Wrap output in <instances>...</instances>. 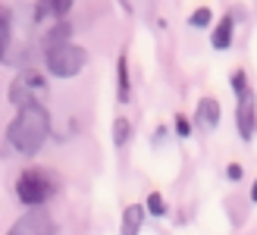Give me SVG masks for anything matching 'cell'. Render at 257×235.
<instances>
[{"label":"cell","mask_w":257,"mask_h":235,"mask_svg":"<svg viewBox=\"0 0 257 235\" xmlns=\"http://www.w3.org/2000/svg\"><path fill=\"white\" fill-rule=\"evenodd\" d=\"M47 135H50V116H47V110L41 107V103L22 107L16 113V120H13L10 129H7V141L25 157H35L38 151H41Z\"/></svg>","instance_id":"6da1fadb"},{"label":"cell","mask_w":257,"mask_h":235,"mask_svg":"<svg viewBox=\"0 0 257 235\" xmlns=\"http://www.w3.org/2000/svg\"><path fill=\"white\" fill-rule=\"evenodd\" d=\"M85 63H88V50L79 47V44H60V47H50L44 50V66L50 75H57V78H72V75H79L85 69Z\"/></svg>","instance_id":"7a4b0ae2"},{"label":"cell","mask_w":257,"mask_h":235,"mask_svg":"<svg viewBox=\"0 0 257 235\" xmlns=\"http://www.w3.org/2000/svg\"><path fill=\"white\" fill-rule=\"evenodd\" d=\"M50 194H54V176H47L44 169H25L16 179V198L25 207H44Z\"/></svg>","instance_id":"3957f363"},{"label":"cell","mask_w":257,"mask_h":235,"mask_svg":"<svg viewBox=\"0 0 257 235\" xmlns=\"http://www.w3.org/2000/svg\"><path fill=\"white\" fill-rule=\"evenodd\" d=\"M47 94V78L41 72H35V69H25L19 72L16 78H13V85H10V100L16 103V107H32V103H41V97Z\"/></svg>","instance_id":"277c9868"},{"label":"cell","mask_w":257,"mask_h":235,"mask_svg":"<svg viewBox=\"0 0 257 235\" xmlns=\"http://www.w3.org/2000/svg\"><path fill=\"white\" fill-rule=\"evenodd\" d=\"M7 235H57V223L44 207H32L29 213H22L16 223L10 226Z\"/></svg>","instance_id":"5b68a950"},{"label":"cell","mask_w":257,"mask_h":235,"mask_svg":"<svg viewBox=\"0 0 257 235\" xmlns=\"http://www.w3.org/2000/svg\"><path fill=\"white\" fill-rule=\"evenodd\" d=\"M235 126H238V135L251 141L254 138V129H257V100H254V91L238 97V107H235Z\"/></svg>","instance_id":"8992f818"},{"label":"cell","mask_w":257,"mask_h":235,"mask_svg":"<svg viewBox=\"0 0 257 235\" xmlns=\"http://www.w3.org/2000/svg\"><path fill=\"white\" fill-rule=\"evenodd\" d=\"M72 4H75V0H38V4H35V19L38 22H41V19L63 22V19H66V13L72 10Z\"/></svg>","instance_id":"52a82bcc"},{"label":"cell","mask_w":257,"mask_h":235,"mask_svg":"<svg viewBox=\"0 0 257 235\" xmlns=\"http://www.w3.org/2000/svg\"><path fill=\"white\" fill-rule=\"evenodd\" d=\"M232 29H235V13H226V16L216 22V32L210 35L213 50H226L229 44H232Z\"/></svg>","instance_id":"ba28073f"},{"label":"cell","mask_w":257,"mask_h":235,"mask_svg":"<svg viewBox=\"0 0 257 235\" xmlns=\"http://www.w3.org/2000/svg\"><path fill=\"white\" fill-rule=\"evenodd\" d=\"M198 123L204 129H216V126H220V100H216V97H201L198 100Z\"/></svg>","instance_id":"9c48e42d"},{"label":"cell","mask_w":257,"mask_h":235,"mask_svg":"<svg viewBox=\"0 0 257 235\" xmlns=\"http://www.w3.org/2000/svg\"><path fill=\"white\" fill-rule=\"evenodd\" d=\"M145 210H148V207H141V204H128L125 207V213H122V235H138L141 232Z\"/></svg>","instance_id":"30bf717a"},{"label":"cell","mask_w":257,"mask_h":235,"mask_svg":"<svg viewBox=\"0 0 257 235\" xmlns=\"http://www.w3.org/2000/svg\"><path fill=\"white\" fill-rule=\"evenodd\" d=\"M69 32H72V29H69V22H66V19H63V22H57L54 29H50V32L41 38V47H44V50H50V47H60V44H66V41H69Z\"/></svg>","instance_id":"8fae6325"},{"label":"cell","mask_w":257,"mask_h":235,"mask_svg":"<svg viewBox=\"0 0 257 235\" xmlns=\"http://www.w3.org/2000/svg\"><path fill=\"white\" fill-rule=\"evenodd\" d=\"M10 41H13V13L0 10V47H4V63L10 60Z\"/></svg>","instance_id":"7c38bea8"},{"label":"cell","mask_w":257,"mask_h":235,"mask_svg":"<svg viewBox=\"0 0 257 235\" xmlns=\"http://www.w3.org/2000/svg\"><path fill=\"white\" fill-rule=\"evenodd\" d=\"M128 135H132V126H128V120H125V116H116V120H113V141L122 148L125 141H128Z\"/></svg>","instance_id":"4fadbf2b"},{"label":"cell","mask_w":257,"mask_h":235,"mask_svg":"<svg viewBox=\"0 0 257 235\" xmlns=\"http://www.w3.org/2000/svg\"><path fill=\"white\" fill-rule=\"evenodd\" d=\"M116 69H119V100L125 103L128 100V60H125V54L116 60Z\"/></svg>","instance_id":"5bb4252c"},{"label":"cell","mask_w":257,"mask_h":235,"mask_svg":"<svg viewBox=\"0 0 257 235\" xmlns=\"http://www.w3.org/2000/svg\"><path fill=\"white\" fill-rule=\"evenodd\" d=\"M213 22V13L207 10V7H201V10H195L188 16V25H195V29H207V25Z\"/></svg>","instance_id":"9a60e30c"},{"label":"cell","mask_w":257,"mask_h":235,"mask_svg":"<svg viewBox=\"0 0 257 235\" xmlns=\"http://www.w3.org/2000/svg\"><path fill=\"white\" fill-rule=\"evenodd\" d=\"M229 82H232V91H235V97H241V94H248V91H251V88H248V72H245V69H235Z\"/></svg>","instance_id":"2e32d148"},{"label":"cell","mask_w":257,"mask_h":235,"mask_svg":"<svg viewBox=\"0 0 257 235\" xmlns=\"http://www.w3.org/2000/svg\"><path fill=\"white\" fill-rule=\"evenodd\" d=\"M145 207H148L154 216H163V213H166V204H163V194H160V191H151L148 201H145Z\"/></svg>","instance_id":"e0dca14e"},{"label":"cell","mask_w":257,"mask_h":235,"mask_svg":"<svg viewBox=\"0 0 257 235\" xmlns=\"http://www.w3.org/2000/svg\"><path fill=\"white\" fill-rule=\"evenodd\" d=\"M176 135H179V138H188V135H191V123H188L185 113L176 116Z\"/></svg>","instance_id":"ac0fdd59"},{"label":"cell","mask_w":257,"mask_h":235,"mask_svg":"<svg viewBox=\"0 0 257 235\" xmlns=\"http://www.w3.org/2000/svg\"><path fill=\"white\" fill-rule=\"evenodd\" d=\"M241 173H245V169H241L238 163H229V166H226V179H232V182H238Z\"/></svg>","instance_id":"d6986e66"},{"label":"cell","mask_w":257,"mask_h":235,"mask_svg":"<svg viewBox=\"0 0 257 235\" xmlns=\"http://www.w3.org/2000/svg\"><path fill=\"white\" fill-rule=\"evenodd\" d=\"M251 201L257 204V179H254V188H251Z\"/></svg>","instance_id":"ffe728a7"}]
</instances>
